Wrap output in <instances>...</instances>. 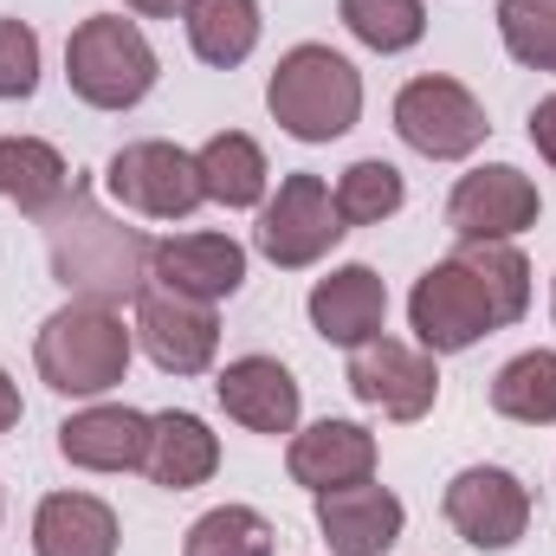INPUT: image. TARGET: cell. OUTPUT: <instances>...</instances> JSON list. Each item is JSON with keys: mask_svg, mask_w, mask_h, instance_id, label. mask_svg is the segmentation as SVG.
Returning <instances> with one entry per match:
<instances>
[{"mask_svg": "<svg viewBox=\"0 0 556 556\" xmlns=\"http://www.w3.org/2000/svg\"><path fill=\"white\" fill-rule=\"evenodd\" d=\"M525 311H531V266L511 240H459V253L427 266L408 291V324L427 356H459L479 337L518 324Z\"/></svg>", "mask_w": 556, "mask_h": 556, "instance_id": "obj_1", "label": "cell"}, {"mask_svg": "<svg viewBox=\"0 0 556 556\" xmlns=\"http://www.w3.org/2000/svg\"><path fill=\"white\" fill-rule=\"evenodd\" d=\"M149 247L137 227L111 220L85 188H72L52 214H46V253H52V278L72 298L91 304H124L149 285Z\"/></svg>", "mask_w": 556, "mask_h": 556, "instance_id": "obj_2", "label": "cell"}, {"mask_svg": "<svg viewBox=\"0 0 556 556\" xmlns=\"http://www.w3.org/2000/svg\"><path fill=\"white\" fill-rule=\"evenodd\" d=\"M137 330H124L117 304H91V298H72L59 304L39 337H33V363H39V382L52 395H72V402H98L111 395L124 376H130V343Z\"/></svg>", "mask_w": 556, "mask_h": 556, "instance_id": "obj_3", "label": "cell"}, {"mask_svg": "<svg viewBox=\"0 0 556 556\" xmlns=\"http://www.w3.org/2000/svg\"><path fill=\"white\" fill-rule=\"evenodd\" d=\"M266 111L285 137L298 142H337L356 130L363 117V78L343 52L330 46H291L273 65L266 85Z\"/></svg>", "mask_w": 556, "mask_h": 556, "instance_id": "obj_4", "label": "cell"}, {"mask_svg": "<svg viewBox=\"0 0 556 556\" xmlns=\"http://www.w3.org/2000/svg\"><path fill=\"white\" fill-rule=\"evenodd\" d=\"M65 78L91 111H130L155 91V52H149L137 20L91 13L65 39Z\"/></svg>", "mask_w": 556, "mask_h": 556, "instance_id": "obj_5", "label": "cell"}, {"mask_svg": "<svg viewBox=\"0 0 556 556\" xmlns=\"http://www.w3.org/2000/svg\"><path fill=\"white\" fill-rule=\"evenodd\" d=\"M343 233H350V227L337 220V201H330L324 175H304V168H298V175L278 181V194H266L260 227H253V247L273 260L278 273H304V266H317Z\"/></svg>", "mask_w": 556, "mask_h": 556, "instance_id": "obj_6", "label": "cell"}, {"mask_svg": "<svg viewBox=\"0 0 556 556\" xmlns=\"http://www.w3.org/2000/svg\"><path fill=\"white\" fill-rule=\"evenodd\" d=\"M395 130L427 162H459L485 142V104L459 78H408L395 98Z\"/></svg>", "mask_w": 556, "mask_h": 556, "instance_id": "obj_7", "label": "cell"}, {"mask_svg": "<svg viewBox=\"0 0 556 556\" xmlns=\"http://www.w3.org/2000/svg\"><path fill=\"white\" fill-rule=\"evenodd\" d=\"M104 188H111L124 207L149 214V220H188V214L207 201L194 155L175 149V142H155V137L124 142V149L111 155V168H104Z\"/></svg>", "mask_w": 556, "mask_h": 556, "instance_id": "obj_8", "label": "cell"}, {"mask_svg": "<svg viewBox=\"0 0 556 556\" xmlns=\"http://www.w3.org/2000/svg\"><path fill=\"white\" fill-rule=\"evenodd\" d=\"M137 337L162 376H207L214 356H220V317H214V304L181 298V291H168L155 278L137 291Z\"/></svg>", "mask_w": 556, "mask_h": 556, "instance_id": "obj_9", "label": "cell"}, {"mask_svg": "<svg viewBox=\"0 0 556 556\" xmlns=\"http://www.w3.org/2000/svg\"><path fill=\"white\" fill-rule=\"evenodd\" d=\"M440 511L472 551H511L531 531V485L505 466H466L453 472Z\"/></svg>", "mask_w": 556, "mask_h": 556, "instance_id": "obj_10", "label": "cell"}, {"mask_svg": "<svg viewBox=\"0 0 556 556\" xmlns=\"http://www.w3.org/2000/svg\"><path fill=\"white\" fill-rule=\"evenodd\" d=\"M350 395L382 420H420L440 402V369L427 350H408L395 337H369L350 350Z\"/></svg>", "mask_w": 556, "mask_h": 556, "instance_id": "obj_11", "label": "cell"}, {"mask_svg": "<svg viewBox=\"0 0 556 556\" xmlns=\"http://www.w3.org/2000/svg\"><path fill=\"white\" fill-rule=\"evenodd\" d=\"M544 201H538V181L511 162H492V168H472L459 175L453 201H446V227L459 240H511L525 227H538Z\"/></svg>", "mask_w": 556, "mask_h": 556, "instance_id": "obj_12", "label": "cell"}, {"mask_svg": "<svg viewBox=\"0 0 556 556\" xmlns=\"http://www.w3.org/2000/svg\"><path fill=\"white\" fill-rule=\"evenodd\" d=\"M149 278L181 291V298L220 304L247 285V247L227 240V233H175V240L149 247Z\"/></svg>", "mask_w": 556, "mask_h": 556, "instance_id": "obj_13", "label": "cell"}, {"mask_svg": "<svg viewBox=\"0 0 556 556\" xmlns=\"http://www.w3.org/2000/svg\"><path fill=\"white\" fill-rule=\"evenodd\" d=\"M389 324V285L376 266H337L330 278L311 285V330L337 350H363Z\"/></svg>", "mask_w": 556, "mask_h": 556, "instance_id": "obj_14", "label": "cell"}, {"mask_svg": "<svg viewBox=\"0 0 556 556\" xmlns=\"http://www.w3.org/2000/svg\"><path fill=\"white\" fill-rule=\"evenodd\" d=\"M408 511L389 485L363 479V485H337V492H317V531L330 538L337 556H382L402 538Z\"/></svg>", "mask_w": 556, "mask_h": 556, "instance_id": "obj_15", "label": "cell"}, {"mask_svg": "<svg viewBox=\"0 0 556 556\" xmlns=\"http://www.w3.org/2000/svg\"><path fill=\"white\" fill-rule=\"evenodd\" d=\"M285 466L304 492H337V485H363L376 479V433L356 420H317L304 433H291Z\"/></svg>", "mask_w": 556, "mask_h": 556, "instance_id": "obj_16", "label": "cell"}, {"mask_svg": "<svg viewBox=\"0 0 556 556\" xmlns=\"http://www.w3.org/2000/svg\"><path fill=\"white\" fill-rule=\"evenodd\" d=\"M59 453L78 472H130L149 453V415L124 408V402H98L59 420Z\"/></svg>", "mask_w": 556, "mask_h": 556, "instance_id": "obj_17", "label": "cell"}, {"mask_svg": "<svg viewBox=\"0 0 556 556\" xmlns=\"http://www.w3.org/2000/svg\"><path fill=\"white\" fill-rule=\"evenodd\" d=\"M214 395H220L227 420H240L247 433H291L298 408H304V395H298V382H291V369L278 356H240V363H227L220 382H214Z\"/></svg>", "mask_w": 556, "mask_h": 556, "instance_id": "obj_18", "label": "cell"}, {"mask_svg": "<svg viewBox=\"0 0 556 556\" xmlns=\"http://www.w3.org/2000/svg\"><path fill=\"white\" fill-rule=\"evenodd\" d=\"M142 472L162 485V492H194L220 472V440L207 433V420L188 415V408H168V415H149V453H142Z\"/></svg>", "mask_w": 556, "mask_h": 556, "instance_id": "obj_19", "label": "cell"}, {"mask_svg": "<svg viewBox=\"0 0 556 556\" xmlns=\"http://www.w3.org/2000/svg\"><path fill=\"white\" fill-rule=\"evenodd\" d=\"M39 556H117V511L91 492H52L33 511Z\"/></svg>", "mask_w": 556, "mask_h": 556, "instance_id": "obj_20", "label": "cell"}, {"mask_svg": "<svg viewBox=\"0 0 556 556\" xmlns=\"http://www.w3.org/2000/svg\"><path fill=\"white\" fill-rule=\"evenodd\" d=\"M72 168L52 142L39 137H0V201H13L20 214H52L65 194H72Z\"/></svg>", "mask_w": 556, "mask_h": 556, "instance_id": "obj_21", "label": "cell"}, {"mask_svg": "<svg viewBox=\"0 0 556 556\" xmlns=\"http://www.w3.org/2000/svg\"><path fill=\"white\" fill-rule=\"evenodd\" d=\"M194 168H201L207 201H220V207H266V181H273V168H266V149L247 137V130H220V137H207L201 142V155H194Z\"/></svg>", "mask_w": 556, "mask_h": 556, "instance_id": "obj_22", "label": "cell"}, {"mask_svg": "<svg viewBox=\"0 0 556 556\" xmlns=\"http://www.w3.org/2000/svg\"><path fill=\"white\" fill-rule=\"evenodd\" d=\"M181 26H188V46H194V59L201 65H220V72H233V65H247L253 59V46H260V0H188V13H181Z\"/></svg>", "mask_w": 556, "mask_h": 556, "instance_id": "obj_23", "label": "cell"}, {"mask_svg": "<svg viewBox=\"0 0 556 556\" xmlns=\"http://www.w3.org/2000/svg\"><path fill=\"white\" fill-rule=\"evenodd\" d=\"M492 408L518 427H556V350H525L492 376Z\"/></svg>", "mask_w": 556, "mask_h": 556, "instance_id": "obj_24", "label": "cell"}, {"mask_svg": "<svg viewBox=\"0 0 556 556\" xmlns=\"http://www.w3.org/2000/svg\"><path fill=\"white\" fill-rule=\"evenodd\" d=\"M337 220L343 227H382V220H395L402 214V201H408V181H402V168L395 162H382V155H363V162H350L343 168V181H337Z\"/></svg>", "mask_w": 556, "mask_h": 556, "instance_id": "obj_25", "label": "cell"}, {"mask_svg": "<svg viewBox=\"0 0 556 556\" xmlns=\"http://www.w3.org/2000/svg\"><path fill=\"white\" fill-rule=\"evenodd\" d=\"M273 525L253 511V505H214L207 518L188 525V544L181 556H273Z\"/></svg>", "mask_w": 556, "mask_h": 556, "instance_id": "obj_26", "label": "cell"}, {"mask_svg": "<svg viewBox=\"0 0 556 556\" xmlns=\"http://www.w3.org/2000/svg\"><path fill=\"white\" fill-rule=\"evenodd\" d=\"M337 13L369 52H408L427 33V7L420 0H337Z\"/></svg>", "mask_w": 556, "mask_h": 556, "instance_id": "obj_27", "label": "cell"}, {"mask_svg": "<svg viewBox=\"0 0 556 556\" xmlns=\"http://www.w3.org/2000/svg\"><path fill=\"white\" fill-rule=\"evenodd\" d=\"M505 52L531 72H556V0H498Z\"/></svg>", "mask_w": 556, "mask_h": 556, "instance_id": "obj_28", "label": "cell"}, {"mask_svg": "<svg viewBox=\"0 0 556 556\" xmlns=\"http://www.w3.org/2000/svg\"><path fill=\"white\" fill-rule=\"evenodd\" d=\"M39 91V33L26 20H0V98Z\"/></svg>", "mask_w": 556, "mask_h": 556, "instance_id": "obj_29", "label": "cell"}, {"mask_svg": "<svg viewBox=\"0 0 556 556\" xmlns=\"http://www.w3.org/2000/svg\"><path fill=\"white\" fill-rule=\"evenodd\" d=\"M531 142H538V155L556 168V98H544V104L531 111Z\"/></svg>", "mask_w": 556, "mask_h": 556, "instance_id": "obj_30", "label": "cell"}, {"mask_svg": "<svg viewBox=\"0 0 556 556\" xmlns=\"http://www.w3.org/2000/svg\"><path fill=\"white\" fill-rule=\"evenodd\" d=\"M13 420H20V389H13V382H7V369H0V433H7Z\"/></svg>", "mask_w": 556, "mask_h": 556, "instance_id": "obj_31", "label": "cell"}, {"mask_svg": "<svg viewBox=\"0 0 556 556\" xmlns=\"http://www.w3.org/2000/svg\"><path fill=\"white\" fill-rule=\"evenodd\" d=\"M124 7H137L149 20H168V13H188V0H124Z\"/></svg>", "mask_w": 556, "mask_h": 556, "instance_id": "obj_32", "label": "cell"}]
</instances>
